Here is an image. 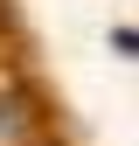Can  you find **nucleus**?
<instances>
[{"instance_id":"f257e3e1","label":"nucleus","mask_w":139,"mask_h":146,"mask_svg":"<svg viewBox=\"0 0 139 146\" xmlns=\"http://www.w3.org/2000/svg\"><path fill=\"white\" fill-rule=\"evenodd\" d=\"M21 132H28V111H21V104L7 98V104H0V146H14Z\"/></svg>"}]
</instances>
